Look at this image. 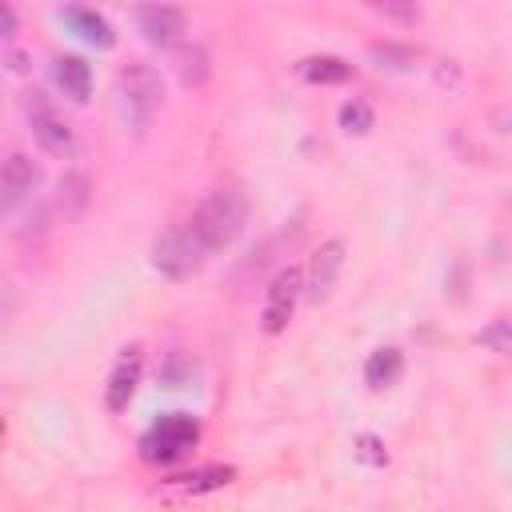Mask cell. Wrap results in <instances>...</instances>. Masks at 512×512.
I'll list each match as a JSON object with an SVG mask.
<instances>
[{
	"label": "cell",
	"mask_w": 512,
	"mask_h": 512,
	"mask_svg": "<svg viewBox=\"0 0 512 512\" xmlns=\"http://www.w3.org/2000/svg\"><path fill=\"white\" fill-rule=\"evenodd\" d=\"M8 68H12V72H24L28 64H24V56H20V52H12V48H8Z\"/></svg>",
	"instance_id": "obj_25"
},
{
	"label": "cell",
	"mask_w": 512,
	"mask_h": 512,
	"mask_svg": "<svg viewBox=\"0 0 512 512\" xmlns=\"http://www.w3.org/2000/svg\"><path fill=\"white\" fill-rule=\"evenodd\" d=\"M200 440V420L188 412H164L144 436H140V460L148 464H176L184 460Z\"/></svg>",
	"instance_id": "obj_4"
},
{
	"label": "cell",
	"mask_w": 512,
	"mask_h": 512,
	"mask_svg": "<svg viewBox=\"0 0 512 512\" xmlns=\"http://www.w3.org/2000/svg\"><path fill=\"white\" fill-rule=\"evenodd\" d=\"M368 56L380 72H412L420 64V52L408 48V44H396V40H384V44H368Z\"/></svg>",
	"instance_id": "obj_17"
},
{
	"label": "cell",
	"mask_w": 512,
	"mask_h": 512,
	"mask_svg": "<svg viewBox=\"0 0 512 512\" xmlns=\"http://www.w3.org/2000/svg\"><path fill=\"white\" fill-rule=\"evenodd\" d=\"M140 372H144V348L140 344H128L116 356V364L108 372V384H104V408L108 412H124L132 404L136 384H140Z\"/></svg>",
	"instance_id": "obj_7"
},
{
	"label": "cell",
	"mask_w": 512,
	"mask_h": 512,
	"mask_svg": "<svg viewBox=\"0 0 512 512\" xmlns=\"http://www.w3.org/2000/svg\"><path fill=\"white\" fill-rule=\"evenodd\" d=\"M476 344H484L488 352L512 360V320H492V324H484V328L476 332Z\"/></svg>",
	"instance_id": "obj_20"
},
{
	"label": "cell",
	"mask_w": 512,
	"mask_h": 512,
	"mask_svg": "<svg viewBox=\"0 0 512 512\" xmlns=\"http://www.w3.org/2000/svg\"><path fill=\"white\" fill-rule=\"evenodd\" d=\"M152 268L160 272V276H168V280H188V276H196L200 268H204V260L212 256L208 248H204V240L196 236V228H192V220H180V224H172V228H164L156 240H152Z\"/></svg>",
	"instance_id": "obj_3"
},
{
	"label": "cell",
	"mask_w": 512,
	"mask_h": 512,
	"mask_svg": "<svg viewBox=\"0 0 512 512\" xmlns=\"http://www.w3.org/2000/svg\"><path fill=\"white\" fill-rule=\"evenodd\" d=\"M20 108L28 116V128H32V140L40 144V152H48V156H72V148H76L72 124L52 108V100L44 92H36V88L24 92Z\"/></svg>",
	"instance_id": "obj_5"
},
{
	"label": "cell",
	"mask_w": 512,
	"mask_h": 512,
	"mask_svg": "<svg viewBox=\"0 0 512 512\" xmlns=\"http://www.w3.org/2000/svg\"><path fill=\"white\" fill-rule=\"evenodd\" d=\"M400 372H404V352H400V348H392V344L372 348V352H368V360H364V384H368L372 392L392 388V384L400 380Z\"/></svg>",
	"instance_id": "obj_13"
},
{
	"label": "cell",
	"mask_w": 512,
	"mask_h": 512,
	"mask_svg": "<svg viewBox=\"0 0 512 512\" xmlns=\"http://www.w3.org/2000/svg\"><path fill=\"white\" fill-rule=\"evenodd\" d=\"M232 476H236V472H232L228 464H208V468H192V472L172 476V480H168V488H180V492L200 496V492H216V488L232 484Z\"/></svg>",
	"instance_id": "obj_16"
},
{
	"label": "cell",
	"mask_w": 512,
	"mask_h": 512,
	"mask_svg": "<svg viewBox=\"0 0 512 512\" xmlns=\"http://www.w3.org/2000/svg\"><path fill=\"white\" fill-rule=\"evenodd\" d=\"M296 76L304 84H344L352 76V64L340 56H304L296 64Z\"/></svg>",
	"instance_id": "obj_15"
},
{
	"label": "cell",
	"mask_w": 512,
	"mask_h": 512,
	"mask_svg": "<svg viewBox=\"0 0 512 512\" xmlns=\"http://www.w3.org/2000/svg\"><path fill=\"white\" fill-rule=\"evenodd\" d=\"M372 104L368 100H360V96H352V100H344L340 104V128L348 132V136H364L368 128H372Z\"/></svg>",
	"instance_id": "obj_19"
},
{
	"label": "cell",
	"mask_w": 512,
	"mask_h": 512,
	"mask_svg": "<svg viewBox=\"0 0 512 512\" xmlns=\"http://www.w3.org/2000/svg\"><path fill=\"white\" fill-rule=\"evenodd\" d=\"M36 184H40V168L32 164V156L8 152V160L0 168V204H4V212H12L20 200H28L36 192Z\"/></svg>",
	"instance_id": "obj_9"
},
{
	"label": "cell",
	"mask_w": 512,
	"mask_h": 512,
	"mask_svg": "<svg viewBox=\"0 0 512 512\" xmlns=\"http://www.w3.org/2000/svg\"><path fill=\"white\" fill-rule=\"evenodd\" d=\"M168 52H172V72L180 76L184 88H200V84L208 80L212 64H208V52H204L200 44H176V48H168Z\"/></svg>",
	"instance_id": "obj_14"
},
{
	"label": "cell",
	"mask_w": 512,
	"mask_h": 512,
	"mask_svg": "<svg viewBox=\"0 0 512 512\" xmlns=\"http://www.w3.org/2000/svg\"><path fill=\"white\" fill-rule=\"evenodd\" d=\"M192 376V360L188 356H180V352H172L168 356V364L160 368V380L168 384V388H184V380Z\"/></svg>",
	"instance_id": "obj_22"
},
{
	"label": "cell",
	"mask_w": 512,
	"mask_h": 512,
	"mask_svg": "<svg viewBox=\"0 0 512 512\" xmlns=\"http://www.w3.org/2000/svg\"><path fill=\"white\" fill-rule=\"evenodd\" d=\"M244 224H248V200H244L240 188H212L192 212V228H196V236L204 240L208 252H220V248L236 244Z\"/></svg>",
	"instance_id": "obj_1"
},
{
	"label": "cell",
	"mask_w": 512,
	"mask_h": 512,
	"mask_svg": "<svg viewBox=\"0 0 512 512\" xmlns=\"http://www.w3.org/2000/svg\"><path fill=\"white\" fill-rule=\"evenodd\" d=\"M60 20H64V28H68L72 36H80L84 44H92V48H100V52H108V48L116 44L112 24H108V20H104L96 8L72 4V8H64V12H60Z\"/></svg>",
	"instance_id": "obj_11"
},
{
	"label": "cell",
	"mask_w": 512,
	"mask_h": 512,
	"mask_svg": "<svg viewBox=\"0 0 512 512\" xmlns=\"http://www.w3.org/2000/svg\"><path fill=\"white\" fill-rule=\"evenodd\" d=\"M300 296H304V272H300L296 264L280 268V272L272 276V284L264 288L260 328H264L268 336H280V332H284V328L292 324V316H296V304H300Z\"/></svg>",
	"instance_id": "obj_6"
},
{
	"label": "cell",
	"mask_w": 512,
	"mask_h": 512,
	"mask_svg": "<svg viewBox=\"0 0 512 512\" xmlns=\"http://www.w3.org/2000/svg\"><path fill=\"white\" fill-rule=\"evenodd\" d=\"M368 12H376V16H384V20H392V24H404V28H412V24H420V0H360Z\"/></svg>",
	"instance_id": "obj_18"
},
{
	"label": "cell",
	"mask_w": 512,
	"mask_h": 512,
	"mask_svg": "<svg viewBox=\"0 0 512 512\" xmlns=\"http://www.w3.org/2000/svg\"><path fill=\"white\" fill-rule=\"evenodd\" d=\"M136 28H140V36L148 40V44H156V48H176L180 44V36H184V12L180 8H172V4H140L136 8Z\"/></svg>",
	"instance_id": "obj_8"
},
{
	"label": "cell",
	"mask_w": 512,
	"mask_h": 512,
	"mask_svg": "<svg viewBox=\"0 0 512 512\" xmlns=\"http://www.w3.org/2000/svg\"><path fill=\"white\" fill-rule=\"evenodd\" d=\"M352 444H356V460H364V464H372V468H384V464H388V448H384L380 436L360 432Z\"/></svg>",
	"instance_id": "obj_21"
},
{
	"label": "cell",
	"mask_w": 512,
	"mask_h": 512,
	"mask_svg": "<svg viewBox=\"0 0 512 512\" xmlns=\"http://www.w3.org/2000/svg\"><path fill=\"white\" fill-rule=\"evenodd\" d=\"M0 36H4V40H12V36H16V12H12V4H8V0H4V32H0Z\"/></svg>",
	"instance_id": "obj_24"
},
{
	"label": "cell",
	"mask_w": 512,
	"mask_h": 512,
	"mask_svg": "<svg viewBox=\"0 0 512 512\" xmlns=\"http://www.w3.org/2000/svg\"><path fill=\"white\" fill-rule=\"evenodd\" d=\"M488 124H492L496 132H508V136H512V108H508V104L492 108V112H488Z\"/></svg>",
	"instance_id": "obj_23"
},
{
	"label": "cell",
	"mask_w": 512,
	"mask_h": 512,
	"mask_svg": "<svg viewBox=\"0 0 512 512\" xmlns=\"http://www.w3.org/2000/svg\"><path fill=\"white\" fill-rule=\"evenodd\" d=\"M116 100H120V112L132 128H148L164 104V80L152 64L144 60H128L120 72H116Z\"/></svg>",
	"instance_id": "obj_2"
},
{
	"label": "cell",
	"mask_w": 512,
	"mask_h": 512,
	"mask_svg": "<svg viewBox=\"0 0 512 512\" xmlns=\"http://www.w3.org/2000/svg\"><path fill=\"white\" fill-rule=\"evenodd\" d=\"M340 268H344V244H340V240H324V244L316 248V256H312V264H308V280H304L308 300H316V304L328 300L332 288H336Z\"/></svg>",
	"instance_id": "obj_10"
},
{
	"label": "cell",
	"mask_w": 512,
	"mask_h": 512,
	"mask_svg": "<svg viewBox=\"0 0 512 512\" xmlns=\"http://www.w3.org/2000/svg\"><path fill=\"white\" fill-rule=\"evenodd\" d=\"M52 80H56V88L68 100L88 104V96H92V68L80 56H56L52 60Z\"/></svg>",
	"instance_id": "obj_12"
}]
</instances>
